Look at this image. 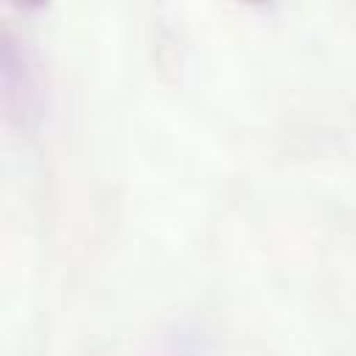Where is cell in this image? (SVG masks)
<instances>
[{"mask_svg": "<svg viewBox=\"0 0 356 356\" xmlns=\"http://www.w3.org/2000/svg\"><path fill=\"white\" fill-rule=\"evenodd\" d=\"M0 72H3V103L8 108V114H25L28 108V70H25V58L17 47V39L3 31L0 36Z\"/></svg>", "mask_w": 356, "mask_h": 356, "instance_id": "obj_1", "label": "cell"}]
</instances>
